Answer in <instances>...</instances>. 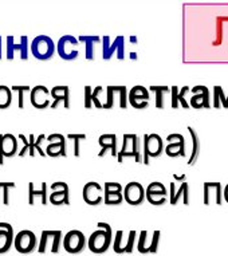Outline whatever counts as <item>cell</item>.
Returning a JSON list of instances; mask_svg holds the SVG:
<instances>
[{"label": "cell", "instance_id": "cell-6", "mask_svg": "<svg viewBox=\"0 0 228 256\" xmlns=\"http://www.w3.org/2000/svg\"><path fill=\"white\" fill-rule=\"evenodd\" d=\"M102 43V59L104 60H110L114 55L124 60L125 59V36L117 35L113 42L110 40V36L105 35L101 38Z\"/></svg>", "mask_w": 228, "mask_h": 256}, {"label": "cell", "instance_id": "cell-46", "mask_svg": "<svg viewBox=\"0 0 228 256\" xmlns=\"http://www.w3.org/2000/svg\"><path fill=\"white\" fill-rule=\"evenodd\" d=\"M0 230H6V231H8L11 232V234H15L14 232V227H12V224H10V222H0Z\"/></svg>", "mask_w": 228, "mask_h": 256}, {"label": "cell", "instance_id": "cell-39", "mask_svg": "<svg viewBox=\"0 0 228 256\" xmlns=\"http://www.w3.org/2000/svg\"><path fill=\"white\" fill-rule=\"evenodd\" d=\"M228 22V16H218L216 18V38L212 42V46L218 47L223 43V23Z\"/></svg>", "mask_w": 228, "mask_h": 256}, {"label": "cell", "instance_id": "cell-18", "mask_svg": "<svg viewBox=\"0 0 228 256\" xmlns=\"http://www.w3.org/2000/svg\"><path fill=\"white\" fill-rule=\"evenodd\" d=\"M168 198V190L160 181H153L145 189V200H148L152 206H164Z\"/></svg>", "mask_w": 228, "mask_h": 256}, {"label": "cell", "instance_id": "cell-14", "mask_svg": "<svg viewBox=\"0 0 228 256\" xmlns=\"http://www.w3.org/2000/svg\"><path fill=\"white\" fill-rule=\"evenodd\" d=\"M124 202L129 206H138L145 202V188L138 181H130L124 186Z\"/></svg>", "mask_w": 228, "mask_h": 256}, {"label": "cell", "instance_id": "cell-9", "mask_svg": "<svg viewBox=\"0 0 228 256\" xmlns=\"http://www.w3.org/2000/svg\"><path fill=\"white\" fill-rule=\"evenodd\" d=\"M15 52H19L22 60H27L30 54V42L26 35H22L20 42L15 43L12 35H8L6 38V58L8 60H14Z\"/></svg>", "mask_w": 228, "mask_h": 256}, {"label": "cell", "instance_id": "cell-8", "mask_svg": "<svg viewBox=\"0 0 228 256\" xmlns=\"http://www.w3.org/2000/svg\"><path fill=\"white\" fill-rule=\"evenodd\" d=\"M136 239H137L136 231H129L126 236L124 231H117L116 235H113V243H112L113 251L118 255H124V254L130 255L134 250Z\"/></svg>", "mask_w": 228, "mask_h": 256}, {"label": "cell", "instance_id": "cell-33", "mask_svg": "<svg viewBox=\"0 0 228 256\" xmlns=\"http://www.w3.org/2000/svg\"><path fill=\"white\" fill-rule=\"evenodd\" d=\"M214 108L215 109H228V96L224 94V90L222 86L216 84L214 86Z\"/></svg>", "mask_w": 228, "mask_h": 256}, {"label": "cell", "instance_id": "cell-17", "mask_svg": "<svg viewBox=\"0 0 228 256\" xmlns=\"http://www.w3.org/2000/svg\"><path fill=\"white\" fill-rule=\"evenodd\" d=\"M104 188V202L106 206H116L124 202V186L117 181H106L102 185Z\"/></svg>", "mask_w": 228, "mask_h": 256}, {"label": "cell", "instance_id": "cell-23", "mask_svg": "<svg viewBox=\"0 0 228 256\" xmlns=\"http://www.w3.org/2000/svg\"><path fill=\"white\" fill-rule=\"evenodd\" d=\"M168 145L164 146V152L168 157H186V138L178 133H172L166 137Z\"/></svg>", "mask_w": 228, "mask_h": 256}, {"label": "cell", "instance_id": "cell-41", "mask_svg": "<svg viewBox=\"0 0 228 256\" xmlns=\"http://www.w3.org/2000/svg\"><path fill=\"white\" fill-rule=\"evenodd\" d=\"M106 101L104 102V105H102V109H113L114 108V88H113V84H109V86H106Z\"/></svg>", "mask_w": 228, "mask_h": 256}, {"label": "cell", "instance_id": "cell-21", "mask_svg": "<svg viewBox=\"0 0 228 256\" xmlns=\"http://www.w3.org/2000/svg\"><path fill=\"white\" fill-rule=\"evenodd\" d=\"M30 102L35 109L44 110L50 108L51 105V96L50 90L44 84H36L34 88H31L30 92Z\"/></svg>", "mask_w": 228, "mask_h": 256}, {"label": "cell", "instance_id": "cell-12", "mask_svg": "<svg viewBox=\"0 0 228 256\" xmlns=\"http://www.w3.org/2000/svg\"><path fill=\"white\" fill-rule=\"evenodd\" d=\"M47 144L46 156L51 158H58V157H68V144L66 137L60 133H52L46 137Z\"/></svg>", "mask_w": 228, "mask_h": 256}, {"label": "cell", "instance_id": "cell-38", "mask_svg": "<svg viewBox=\"0 0 228 256\" xmlns=\"http://www.w3.org/2000/svg\"><path fill=\"white\" fill-rule=\"evenodd\" d=\"M114 88V97L118 98L120 101V108L121 109H128V88L125 84H113Z\"/></svg>", "mask_w": 228, "mask_h": 256}, {"label": "cell", "instance_id": "cell-4", "mask_svg": "<svg viewBox=\"0 0 228 256\" xmlns=\"http://www.w3.org/2000/svg\"><path fill=\"white\" fill-rule=\"evenodd\" d=\"M64 240V234L60 230H44L40 234V238L38 240V247L36 251L39 254H46L50 251L51 254H58L60 251Z\"/></svg>", "mask_w": 228, "mask_h": 256}, {"label": "cell", "instance_id": "cell-11", "mask_svg": "<svg viewBox=\"0 0 228 256\" xmlns=\"http://www.w3.org/2000/svg\"><path fill=\"white\" fill-rule=\"evenodd\" d=\"M86 244H88L86 236L84 232L78 230L68 231L66 235H64V240H62V247L64 248V251L72 255L80 254L86 248Z\"/></svg>", "mask_w": 228, "mask_h": 256}, {"label": "cell", "instance_id": "cell-32", "mask_svg": "<svg viewBox=\"0 0 228 256\" xmlns=\"http://www.w3.org/2000/svg\"><path fill=\"white\" fill-rule=\"evenodd\" d=\"M18 138H20L22 144H23L22 149H19V152H18V156H19V157H24L26 154L34 157V156L36 154V152H35V148H34V142H35L34 134H30V137H28V138H27V137H24L23 134H19V137H18Z\"/></svg>", "mask_w": 228, "mask_h": 256}, {"label": "cell", "instance_id": "cell-10", "mask_svg": "<svg viewBox=\"0 0 228 256\" xmlns=\"http://www.w3.org/2000/svg\"><path fill=\"white\" fill-rule=\"evenodd\" d=\"M14 247L19 254L28 255L38 247V239L34 232L30 230H22L14 238Z\"/></svg>", "mask_w": 228, "mask_h": 256}, {"label": "cell", "instance_id": "cell-31", "mask_svg": "<svg viewBox=\"0 0 228 256\" xmlns=\"http://www.w3.org/2000/svg\"><path fill=\"white\" fill-rule=\"evenodd\" d=\"M186 129H188V133H190V138H192V153H190V157L186 164L190 166H194L198 160V156H200V138H198V133L194 132V128L188 126Z\"/></svg>", "mask_w": 228, "mask_h": 256}, {"label": "cell", "instance_id": "cell-3", "mask_svg": "<svg viewBox=\"0 0 228 256\" xmlns=\"http://www.w3.org/2000/svg\"><path fill=\"white\" fill-rule=\"evenodd\" d=\"M30 52L38 60H50L55 54V42L48 35H38L30 42Z\"/></svg>", "mask_w": 228, "mask_h": 256}, {"label": "cell", "instance_id": "cell-29", "mask_svg": "<svg viewBox=\"0 0 228 256\" xmlns=\"http://www.w3.org/2000/svg\"><path fill=\"white\" fill-rule=\"evenodd\" d=\"M78 42L84 44V58L88 60L96 59V46L101 43V38L98 35H80L78 36Z\"/></svg>", "mask_w": 228, "mask_h": 256}, {"label": "cell", "instance_id": "cell-51", "mask_svg": "<svg viewBox=\"0 0 228 256\" xmlns=\"http://www.w3.org/2000/svg\"><path fill=\"white\" fill-rule=\"evenodd\" d=\"M130 40L133 44H136V43H137V36H130Z\"/></svg>", "mask_w": 228, "mask_h": 256}, {"label": "cell", "instance_id": "cell-47", "mask_svg": "<svg viewBox=\"0 0 228 256\" xmlns=\"http://www.w3.org/2000/svg\"><path fill=\"white\" fill-rule=\"evenodd\" d=\"M223 198L228 202V184L223 188Z\"/></svg>", "mask_w": 228, "mask_h": 256}, {"label": "cell", "instance_id": "cell-25", "mask_svg": "<svg viewBox=\"0 0 228 256\" xmlns=\"http://www.w3.org/2000/svg\"><path fill=\"white\" fill-rule=\"evenodd\" d=\"M169 202L170 206H178L180 198H182V204L184 206H190V184L186 181H182V185L176 188L174 182H170L169 185Z\"/></svg>", "mask_w": 228, "mask_h": 256}, {"label": "cell", "instance_id": "cell-7", "mask_svg": "<svg viewBox=\"0 0 228 256\" xmlns=\"http://www.w3.org/2000/svg\"><path fill=\"white\" fill-rule=\"evenodd\" d=\"M78 39L72 35H64L58 39V42L55 44V51L60 55V59L72 62L76 60L80 56V51H78Z\"/></svg>", "mask_w": 228, "mask_h": 256}, {"label": "cell", "instance_id": "cell-1", "mask_svg": "<svg viewBox=\"0 0 228 256\" xmlns=\"http://www.w3.org/2000/svg\"><path fill=\"white\" fill-rule=\"evenodd\" d=\"M113 243V230L108 222H97V230L89 236L88 239V248L93 254H105Z\"/></svg>", "mask_w": 228, "mask_h": 256}, {"label": "cell", "instance_id": "cell-50", "mask_svg": "<svg viewBox=\"0 0 228 256\" xmlns=\"http://www.w3.org/2000/svg\"><path fill=\"white\" fill-rule=\"evenodd\" d=\"M129 56H130V59H133V60H136V59H137V54H136V52H130V55H129Z\"/></svg>", "mask_w": 228, "mask_h": 256}, {"label": "cell", "instance_id": "cell-2", "mask_svg": "<svg viewBox=\"0 0 228 256\" xmlns=\"http://www.w3.org/2000/svg\"><path fill=\"white\" fill-rule=\"evenodd\" d=\"M125 158H133L137 164H142V140L134 133L122 136V146L117 153V161L122 164Z\"/></svg>", "mask_w": 228, "mask_h": 256}, {"label": "cell", "instance_id": "cell-27", "mask_svg": "<svg viewBox=\"0 0 228 256\" xmlns=\"http://www.w3.org/2000/svg\"><path fill=\"white\" fill-rule=\"evenodd\" d=\"M204 196L203 202L204 206H210L212 200V194H215L216 196V204L222 206L223 204V188H222V182L220 181H206L203 185Z\"/></svg>", "mask_w": 228, "mask_h": 256}, {"label": "cell", "instance_id": "cell-16", "mask_svg": "<svg viewBox=\"0 0 228 256\" xmlns=\"http://www.w3.org/2000/svg\"><path fill=\"white\" fill-rule=\"evenodd\" d=\"M82 198L88 206H97L104 202V188L98 181H88L82 189Z\"/></svg>", "mask_w": 228, "mask_h": 256}, {"label": "cell", "instance_id": "cell-30", "mask_svg": "<svg viewBox=\"0 0 228 256\" xmlns=\"http://www.w3.org/2000/svg\"><path fill=\"white\" fill-rule=\"evenodd\" d=\"M149 92H154V104L158 110H162L165 106V96L170 94V88L165 84H152Z\"/></svg>", "mask_w": 228, "mask_h": 256}, {"label": "cell", "instance_id": "cell-37", "mask_svg": "<svg viewBox=\"0 0 228 256\" xmlns=\"http://www.w3.org/2000/svg\"><path fill=\"white\" fill-rule=\"evenodd\" d=\"M10 88H11V92L18 94V108L24 109V96L26 92H31L30 84H12Z\"/></svg>", "mask_w": 228, "mask_h": 256}, {"label": "cell", "instance_id": "cell-24", "mask_svg": "<svg viewBox=\"0 0 228 256\" xmlns=\"http://www.w3.org/2000/svg\"><path fill=\"white\" fill-rule=\"evenodd\" d=\"M50 96L52 98L50 108L56 109L60 104H64V109H70V88L68 84H56L50 90Z\"/></svg>", "mask_w": 228, "mask_h": 256}, {"label": "cell", "instance_id": "cell-13", "mask_svg": "<svg viewBox=\"0 0 228 256\" xmlns=\"http://www.w3.org/2000/svg\"><path fill=\"white\" fill-rule=\"evenodd\" d=\"M51 194H48V202L52 206H70V188L64 181H55L50 185Z\"/></svg>", "mask_w": 228, "mask_h": 256}, {"label": "cell", "instance_id": "cell-28", "mask_svg": "<svg viewBox=\"0 0 228 256\" xmlns=\"http://www.w3.org/2000/svg\"><path fill=\"white\" fill-rule=\"evenodd\" d=\"M38 198L39 202L42 206H47L48 204V194H47L46 181L40 184V189H35L34 182L28 184V206H34Z\"/></svg>", "mask_w": 228, "mask_h": 256}, {"label": "cell", "instance_id": "cell-19", "mask_svg": "<svg viewBox=\"0 0 228 256\" xmlns=\"http://www.w3.org/2000/svg\"><path fill=\"white\" fill-rule=\"evenodd\" d=\"M19 152L18 138L11 133L0 134V166L4 165V158H12Z\"/></svg>", "mask_w": 228, "mask_h": 256}, {"label": "cell", "instance_id": "cell-5", "mask_svg": "<svg viewBox=\"0 0 228 256\" xmlns=\"http://www.w3.org/2000/svg\"><path fill=\"white\" fill-rule=\"evenodd\" d=\"M164 152V141L157 133L144 134L142 137V164H150V158L160 157Z\"/></svg>", "mask_w": 228, "mask_h": 256}, {"label": "cell", "instance_id": "cell-48", "mask_svg": "<svg viewBox=\"0 0 228 256\" xmlns=\"http://www.w3.org/2000/svg\"><path fill=\"white\" fill-rule=\"evenodd\" d=\"M174 178L176 181H186V174H182V176H178V174H174Z\"/></svg>", "mask_w": 228, "mask_h": 256}, {"label": "cell", "instance_id": "cell-34", "mask_svg": "<svg viewBox=\"0 0 228 256\" xmlns=\"http://www.w3.org/2000/svg\"><path fill=\"white\" fill-rule=\"evenodd\" d=\"M14 238H15V234H11L6 230H0V254H6L11 250L14 246Z\"/></svg>", "mask_w": 228, "mask_h": 256}, {"label": "cell", "instance_id": "cell-44", "mask_svg": "<svg viewBox=\"0 0 228 256\" xmlns=\"http://www.w3.org/2000/svg\"><path fill=\"white\" fill-rule=\"evenodd\" d=\"M105 90L104 86H97V88H93V92H92V101H93V106L97 108V109H102V102L100 100V96L102 94V92Z\"/></svg>", "mask_w": 228, "mask_h": 256}, {"label": "cell", "instance_id": "cell-35", "mask_svg": "<svg viewBox=\"0 0 228 256\" xmlns=\"http://www.w3.org/2000/svg\"><path fill=\"white\" fill-rule=\"evenodd\" d=\"M12 104V92L7 84H0V110L8 109Z\"/></svg>", "mask_w": 228, "mask_h": 256}, {"label": "cell", "instance_id": "cell-36", "mask_svg": "<svg viewBox=\"0 0 228 256\" xmlns=\"http://www.w3.org/2000/svg\"><path fill=\"white\" fill-rule=\"evenodd\" d=\"M88 138V136L84 133H68L66 140L72 142V153L76 157H80V142H84Z\"/></svg>", "mask_w": 228, "mask_h": 256}, {"label": "cell", "instance_id": "cell-15", "mask_svg": "<svg viewBox=\"0 0 228 256\" xmlns=\"http://www.w3.org/2000/svg\"><path fill=\"white\" fill-rule=\"evenodd\" d=\"M149 90L142 84H136L128 92V104L137 110H144L149 106Z\"/></svg>", "mask_w": 228, "mask_h": 256}, {"label": "cell", "instance_id": "cell-22", "mask_svg": "<svg viewBox=\"0 0 228 256\" xmlns=\"http://www.w3.org/2000/svg\"><path fill=\"white\" fill-rule=\"evenodd\" d=\"M194 94L190 100V108L194 109H211V100H210V88L204 84H198L190 88Z\"/></svg>", "mask_w": 228, "mask_h": 256}, {"label": "cell", "instance_id": "cell-20", "mask_svg": "<svg viewBox=\"0 0 228 256\" xmlns=\"http://www.w3.org/2000/svg\"><path fill=\"white\" fill-rule=\"evenodd\" d=\"M160 231H154L152 236L149 235L148 231H141L137 242V250L140 254H156L160 243Z\"/></svg>", "mask_w": 228, "mask_h": 256}, {"label": "cell", "instance_id": "cell-45", "mask_svg": "<svg viewBox=\"0 0 228 256\" xmlns=\"http://www.w3.org/2000/svg\"><path fill=\"white\" fill-rule=\"evenodd\" d=\"M178 86H172V88H170V105H172V109H178Z\"/></svg>", "mask_w": 228, "mask_h": 256}, {"label": "cell", "instance_id": "cell-43", "mask_svg": "<svg viewBox=\"0 0 228 256\" xmlns=\"http://www.w3.org/2000/svg\"><path fill=\"white\" fill-rule=\"evenodd\" d=\"M190 92V86H184V88H178V105L184 108V109H190V102L186 100V92Z\"/></svg>", "mask_w": 228, "mask_h": 256}, {"label": "cell", "instance_id": "cell-40", "mask_svg": "<svg viewBox=\"0 0 228 256\" xmlns=\"http://www.w3.org/2000/svg\"><path fill=\"white\" fill-rule=\"evenodd\" d=\"M16 188V184L14 182V181H0V189H2V192H3V204L6 206H10V192H11V189Z\"/></svg>", "mask_w": 228, "mask_h": 256}, {"label": "cell", "instance_id": "cell-26", "mask_svg": "<svg viewBox=\"0 0 228 256\" xmlns=\"http://www.w3.org/2000/svg\"><path fill=\"white\" fill-rule=\"evenodd\" d=\"M98 145L101 148V150L98 152L100 157H104L108 152H110V154L113 156V157H117V153H118V138H117V134H114V133L101 134L100 138H98Z\"/></svg>", "mask_w": 228, "mask_h": 256}, {"label": "cell", "instance_id": "cell-42", "mask_svg": "<svg viewBox=\"0 0 228 256\" xmlns=\"http://www.w3.org/2000/svg\"><path fill=\"white\" fill-rule=\"evenodd\" d=\"M92 92H93V88H92L90 84H86V86L84 88V108L88 110H90L92 108H93Z\"/></svg>", "mask_w": 228, "mask_h": 256}, {"label": "cell", "instance_id": "cell-49", "mask_svg": "<svg viewBox=\"0 0 228 256\" xmlns=\"http://www.w3.org/2000/svg\"><path fill=\"white\" fill-rule=\"evenodd\" d=\"M3 59V39L0 36V60Z\"/></svg>", "mask_w": 228, "mask_h": 256}]
</instances>
